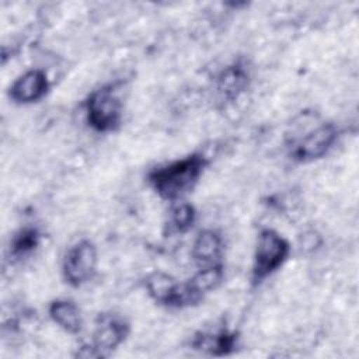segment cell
Here are the masks:
<instances>
[{
  "instance_id": "cell-13",
  "label": "cell",
  "mask_w": 359,
  "mask_h": 359,
  "mask_svg": "<svg viewBox=\"0 0 359 359\" xmlns=\"http://www.w3.org/2000/svg\"><path fill=\"white\" fill-rule=\"evenodd\" d=\"M41 243V231L36 226H22L10 240L8 257L13 261H21L29 257Z\"/></svg>"
},
{
  "instance_id": "cell-11",
  "label": "cell",
  "mask_w": 359,
  "mask_h": 359,
  "mask_svg": "<svg viewBox=\"0 0 359 359\" xmlns=\"http://www.w3.org/2000/svg\"><path fill=\"white\" fill-rule=\"evenodd\" d=\"M224 250L223 237L213 229H205L198 233L191 248V257L194 262L202 268L222 262Z\"/></svg>"
},
{
  "instance_id": "cell-2",
  "label": "cell",
  "mask_w": 359,
  "mask_h": 359,
  "mask_svg": "<svg viewBox=\"0 0 359 359\" xmlns=\"http://www.w3.org/2000/svg\"><path fill=\"white\" fill-rule=\"evenodd\" d=\"M88 126L98 133L115 132L123 118V102L118 83H107L93 90L84 102Z\"/></svg>"
},
{
  "instance_id": "cell-15",
  "label": "cell",
  "mask_w": 359,
  "mask_h": 359,
  "mask_svg": "<svg viewBox=\"0 0 359 359\" xmlns=\"http://www.w3.org/2000/svg\"><path fill=\"white\" fill-rule=\"evenodd\" d=\"M168 215V234H185L188 233L196 220L195 208L187 202H174Z\"/></svg>"
},
{
  "instance_id": "cell-5",
  "label": "cell",
  "mask_w": 359,
  "mask_h": 359,
  "mask_svg": "<svg viewBox=\"0 0 359 359\" xmlns=\"http://www.w3.org/2000/svg\"><path fill=\"white\" fill-rule=\"evenodd\" d=\"M144 289L151 300L168 309H185L201 302L188 282H178L161 271H154L144 278Z\"/></svg>"
},
{
  "instance_id": "cell-1",
  "label": "cell",
  "mask_w": 359,
  "mask_h": 359,
  "mask_svg": "<svg viewBox=\"0 0 359 359\" xmlns=\"http://www.w3.org/2000/svg\"><path fill=\"white\" fill-rule=\"evenodd\" d=\"M208 165V157L195 151L151 168L147 172V182L161 199L180 202L194 191Z\"/></svg>"
},
{
  "instance_id": "cell-12",
  "label": "cell",
  "mask_w": 359,
  "mask_h": 359,
  "mask_svg": "<svg viewBox=\"0 0 359 359\" xmlns=\"http://www.w3.org/2000/svg\"><path fill=\"white\" fill-rule=\"evenodd\" d=\"M48 314L50 320L65 332L77 335L81 332L84 321L79 306L69 299H56L49 303Z\"/></svg>"
},
{
  "instance_id": "cell-6",
  "label": "cell",
  "mask_w": 359,
  "mask_h": 359,
  "mask_svg": "<svg viewBox=\"0 0 359 359\" xmlns=\"http://www.w3.org/2000/svg\"><path fill=\"white\" fill-rule=\"evenodd\" d=\"M98 266V252L95 244L88 238H81L70 245L62 261V275L67 285L80 287L90 282Z\"/></svg>"
},
{
  "instance_id": "cell-4",
  "label": "cell",
  "mask_w": 359,
  "mask_h": 359,
  "mask_svg": "<svg viewBox=\"0 0 359 359\" xmlns=\"http://www.w3.org/2000/svg\"><path fill=\"white\" fill-rule=\"evenodd\" d=\"M93 339L80 346L76 356L80 358H107L129 335V323L116 313H100L94 323Z\"/></svg>"
},
{
  "instance_id": "cell-16",
  "label": "cell",
  "mask_w": 359,
  "mask_h": 359,
  "mask_svg": "<svg viewBox=\"0 0 359 359\" xmlns=\"http://www.w3.org/2000/svg\"><path fill=\"white\" fill-rule=\"evenodd\" d=\"M320 244H321V237L314 230H309V231L303 233L300 237V245L306 251H314Z\"/></svg>"
},
{
  "instance_id": "cell-7",
  "label": "cell",
  "mask_w": 359,
  "mask_h": 359,
  "mask_svg": "<svg viewBox=\"0 0 359 359\" xmlns=\"http://www.w3.org/2000/svg\"><path fill=\"white\" fill-rule=\"evenodd\" d=\"M339 136L338 126L332 122L321 123L302 137L292 140L289 156L296 163H311L323 158L335 144Z\"/></svg>"
},
{
  "instance_id": "cell-3",
  "label": "cell",
  "mask_w": 359,
  "mask_h": 359,
  "mask_svg": "<svg viewBox=\"0 0 359 359\" xmlns=\"http://www.w3.org/2000/svg\"><path fill=\"white\" fill-rule=\"evenodd\" d=\"M289 254L290 244L280 233L269 227L259 230L252 257L251 285L259 286L286 262Z\"/></svg>"
},
{
  "instance_id": "cell-10",
  "label": "cell",
  "mask_w": 359,
  "mask_h": 359,
  "mask_svg": "<svg viewBox=\"0 0 359 359\" xmlns=\"http://www.w3.org/2000/svg\"><path fill=\"white\" fill-rule=\"evenodd\" d=\"M250 84V72L245 63L237 60L223 67L215 79V90L220 100L226 102L236 101Z\"/></svg>"
},
{
  "instance_id": "cell-14",
  "label": "cell",
  "mask_w": 359,
  "mask_h": 359,
  "mask_svg": "<svg viewBox=\"0 0 359 359\" xmlns=\"http://www.w3.org/2000/svg\"><path fill=\"white\" fill-rule=\"evenodd\" d=\"M224 278V268L223 264H213L208 266L199 268L187 282L191 286V289L201 297L203 299L205 294L209 292H213L220 286Z\"/></svg>"
},
{
  "instance_id": "cell-8",
  "label": "cell",
  "mask_w": 359,
  "mask_h": 359,
  "mask_svg": "<svg viewBox=\"0 0 359 359\" xmlns=\"http://www.w3.org/2000/svg\"><path fill=\"white\" fill-rule=\"evenodd\" d=\"M189 346L212 356H227L237 351L238 332L227 327H220L213 331L201 330L192 335Z\"/></svg>"
},
{
  "instance_id": "cell-9",
  "label": "cell",
  "mask_w": 359,
  "mask_h": 359,
  "mask_svg": "<svg viewBox=\"0 0 359 359\" xmlns=\"http://www.w3.org/2000/svg\"><path fill=\"white\" fill-rule=\"evenodd\" d=\"M49 90V79L41 69L20 74L8 88V98L15 104H32L42 100Z\"/></svg>"
}]
</instances>
